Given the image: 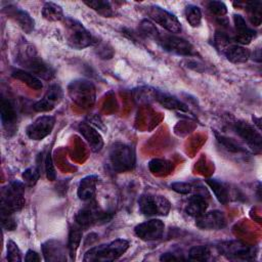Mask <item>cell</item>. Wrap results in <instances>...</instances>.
Listing matches in <instances>:
<instances>
[{"mask_svg":"<svg viewBox=\"0 0 262 262\" xmlns=\"http://www.w3.org/2000/svg\"><path fill=\"white\" fill-rule=\"evenodd\" d=\"M16 62L26 71L32 73L38 78L51 80L54 77L53 69L42 59L36 48L26 40L18 45L16 52Z\"/></svg>","mask_w":262,"mask_h":262,"instance_id":"cell-1","label":"cell"},{"mask_svg":"<svg viewBox=\"0 0 262 262\" xmlns=\"http://www.w3.org/2000/svg\"><path fill=\"white\" fill-rule=\"evenodd\" d=\"M129 242L124 238H117L107 244H102L89 249L83 260L86 262H108L120 258L129 249Z\"/></svg>","mask_w":262,"mask_h":262,"instance_id":"cell-2","label":"cell"},{"mask_svg":"<svg viewBox=\"0 0 262 262\" xmlns=\"http://www.w3.org/2000/svg\"><path fill=\"white\" fill-rule=\"evenodd\" d=\"M111 168L117 173H124L134 169L136 156L134 148L123 142H115L108 151Z\"/></svg>","mask_w":262,"mask_h":262,"instance_id":"cell-3","label":"cell"},{"mask_svg":"<svg viewBox=\"0 0 262 262\" xmlns=\"http://www.w3.org/2000/svg\"><path fill=\"white\" fill-rule=\"evenodd\" d=\"M64 37L68 45L74 49L81 50L93 43L91 33L79 20L72 17L63 18Z\"/></svg>","mask_w":262,"mask_h":262,"instance_id":"cell-4","label":"cell"},{"mask_svg":"<svg viewBox=\"0 0 262 262\" xmlns=\"http://www.w3.org/2000/svg\"><path fill=\"white\" fill-rule=\"evenodd\" d=\"M25 184L19 181H13L2 188L0 211L16 213L25 206Z\"/></svg>","mask_w":262,"mask_h":262,"instance_id":"cell-5","label":"cell"},{"mask_svg":"<svg viewBox=\"0 0 262 262\" xmlns=\"http://www.w3.org/2000/svg\"><path fill=\"white\" fill-rule=\"evenodd\" d=\"M68 93L71 99L81 107L89 108L95 102V87L88 80L79 79L72 81L68 86Z\"/></svg>","mask_w":262,"mask_h":262,"instance_id":"cell-6","label":"cell"},{"mask_svg":"<svg viewBox=\"0 0 262 262\" xmlns=\"http://www.w3.org/2000/svg\"><path fill=\"white\" fill-rule=\"evenodd\" d=\"M219 253L232 261H252L257 255V249L241 241H228L217 246Z\"/></svg>","mask_w":262,"mask_h":262,"instance_id":"cell-7","label":"cell"},{"mask_svg":"<svg viewBox=\"0 0 262 262\" xmlns=\"http://www.w3.org/2000/svg\"><path fill=\"white\" fill-rule=\"evenodd\" d=\"M138 208L145 216H167L171 204L164 195L143 193L138 199Z\"/></svg>","mask_w":262,"mask_h":262,"instance_id":"cell-8","label":"cell"},{"mask_svg":"<svg viewBox=\"0 0 262 262\" xmlns=\"http://www.w3.org/2000/svg\"><path fill=\"white\" fill-rule=\"evenodd\" d=\"M157 43L166 51L183 56H192L195 54L194 48L186 39L174 34H161L157 39Z\"/></svg>","mask_w":262,"mask_h":262,"instance_id":"cell-9","label":"cell"},{"mask_svg":"<svg viewBox=\"0 0 262 262\" xmlns=\"http://www.w3.org/2000/svg\"><path fill=\"white\" fill-rule=\"evenodd\" d=\"M146 12L150 19L163 27L165 30L172 34L180 33L182 28L179 19L168 10L159 5H150L146 8Z\"/></svg>","mask_w":262,"mask_h":262,"instance_id":"cell-10","label":"cell"},{"mask_svg":"<svg viewBox=\"0 0 262 262\" xmlns=\"http://www.w3.org/2000/svg\"><path fill=\"white\" fill-rule=\"evenodd\" d=\"M164 222L157 218L139 223L134 227L135 235L144 242H154L161 239L164 235Z\"/></svg>","mask_w":262,"mask_h":262,"instance_id":"cell-11","label":"cell"},{"mask_svg":"<svg viewBox=\"0 0 262 262\" xmlns=\"http://www.w3.org/2000/svg\"><path fill=\"white\" fill-rule=\"evenodd\" d=\"M54 125H55V118L53 116H50V115L40 116L27 126L26 134L30 139L39 141L47 137L52 132Z\"/></svg>","mask_w":262,"mask_h":262,"instance_id":"cell-12","label":"cell"},{"mask_svg":"<svg viewBox=\"0 0 262 262\" xmlns=\"http://www.w3.org/2000/svg\"><path fill=\"white\" fill-rule=\"evenodd\" d=\"M233 130L254 152H260L262 147V137L259 131H256L252 125L243 121H237L233 124Z\"/></svg>","mask_w":262,"mask_h":262,"instance_id":"cell-13","label":"cell"},{"mask_svg":"<svg viewBox=\"0 0 262 262\" xmlns=\"http://www.w3.org/2000/svg\"><path fill=\"white\" fill-rule=\"evenodd\" d=\"M110 219L107 213L101 211L95 205H89L81 209L75 216V222L82 228L89 227L91 225L105 222Z\"/></svg>","mask_w":262,"mask_h":262,"instance_id":"cell-14","label":"cell"},{"mask_svg":"<svg viewBox=\"0 0 262 262\" xmlns=\"http://www.w3.org/2000/svg\"><path fill=\"white\" fill-rule=\"evenodd\" d=\"M63 97V91L58 84H51L44 96L34 103L33 108L38 113L52 111L57 104L60 103Z\"/></svg>","mask_w":262,"mask_h":262,"instance_id":"cell-15","label":"cell"},{"mask_svg":"<svg viewBox=\"0 0 262 262\" xmlns=\"http://www.w3.org/2000/svg\"><path fill=\"white\" fill-rule=\"evenodd\" d=\"M195 225L203 230H219L227 225V220L221 211L214 210L196 217Z\"/></svg>","mask_w":262,"mask_h":262,"instance_id":"cell-16","label":"cell"},{"mask_svg":"<svg viewBox=\"0 0 262 262\" xmlns=\"http://www.w3.org/2000/svg\"><path fill=\"white\" fill-rule=\"evenodd\" d=\"M42 254L44 256L45 261L49 262H57V261H66L67 254H69L68 248L62 245L61 242L56 239H48L41 246Z\"/></svg>","mask_w":262,"mask_h":262,"instance_id":"cell-17","label":"cell"},{"mask_svg":"<svg viewBox=\"0 0 262 262\" xmlns=\"http://www.w3.org/2000/svg\"><path fill=\"white\" fill-rule=\"evenodd\" d=\"M4 12L7 13V15L12 18L18 27L27 34H30L34 31L35 28V20L33 17L24 9H20L16 6H7L3 9Z\"/></svg>","mask_w":262,"mask_h":262,"instance_id":"cell-18","label":"cell"},{"mask_svg":"<svg viewBox=\"0 0 262 262\" xmlns=\"http://www.w3.org/2000/svg\"><path fill=\"white\" fill-rule=\"evenodd\" d=\"M78 131L87 141L91 150L99 151L103 146V139L97 129L89 122H81L78 125Z\"/></svg>","mask_w":262,"mask_h":262,"instance_id":"cell-19","label":"cell"},{"mask_svg":"<svg viewBox=\"0 0 262 262\" xmlns=\"http://www.w3.org/2000/svg\"><path fill=\"white\" fill-rule=\"evenodd\" d=\"M233 24L236 35L233 41L242 46L248 45L256 37V32L251 29L241 14H233Z\"/></svg>","mask_w":262,"mask_h":262,"instance_id":"cell-20","label":"cell"},{"mask_svg":"<svg viewBox=\"0 0 262 262\" xmlns=\"http://www.w3.org/2000/svg\"><path fill=\"white\" fill-rule=\"evenodd\" d=\"M1 123L5 131L8 135H11L16 130V123H17V114L15 112L14 106L12 103L6 99H1Z\"/></svg>","mask_w":262,"mask_h":262,"instance_id":"cell-21","label":"cell"},{"mask_svg":"<svg viewBox=\"0 0 262 262\" xmlns=\"http://www.w3.org/2000/svg\"><path fill=\"white\" fill-rule=\"evenodd\" d=\"M97 182L98 176L96 175H87L84 178H82L79 182L77 189L78 198L84 202L92 200L96 191Z\"/></svg>","mask_w":262,"mask_h":262,"instance_id":"cell-22","label":"cell"},{"mask_svg":"<svg viewBox=\"0 0 262 262\" xmlns=\"http://www.w3.org/2000/svg\"><path fill=\"white\" fill-rule=\"evenodd\" d=\"M225 57L233 63H244L251 57L250 51L235 42H232L223 52Z\"/></svg>","mask_w":262,"mask_h":262,"instance_id":"cell-23","label":"cell"},{"mask_svg":"<svg viewBox=\"0 0 262 262\" xmlns=\"http://www.w3.org/2000/svg\"><path fill=\"white\" fill-rule=\"evenodd\" d=\"M154 97L161 105H163L166 108L181 111V112H188V107L186 104H184L178 98H176L168 93H165L162 91H155Z\"/></svg>","mask_w":262,"mask_h":262,"instance_id":"cell-24","label":"cell"},{"mask_svg":"<svg viewBox=\"0 0 262 262\" xmlns=\"http://www.w3.org/2000/svg\"><path fill=\"white\" fill-rule=\"evenodd\" d=\"M12 78L23 82L30 88L34 90H41L43 88V83L41 82L40 78L33 75L32 73L24 70V69H15L11 72Z\"/></svg>","mask_w":262,"mask_h":262,"instance_id":"cell-25","label":"cell"},{"mask_svg":"<svg viewBox=\"0 0 262 262\" xmlns=\"http://www.w3.org/2000/svg\"><path fill=\"white\" fill-rule=\"evenodd\" d=\"M207 208H208V203L205 200V198L200 194H196V195H192L188 200V203L185 207V212L187 215L196 218L202 214H204L207 211Z\"/></svg>","mask_w":262,"mask_h":262,"instance_id":"cell-26","label":"cell"},{"mask_svg":"<svg viewBox=\"0 0 262 262\" xmlns=\"http://www.w3.org/2000/svg\"><path fill=\"white\" fill-rule=\"evenodd\" d=\"M205 182L213 191L214 195L216 196L219 203L226 205L229 202V190L223 182L214 178H208L205 180Z\"/></svg>","mask_w":262,"mask_h":262,"instance_id":"cell-27","label":"cell"},{"mask_svg":"<svg viewBox=\"0 0 262 262\" xmlns=\"http://www.w3.org/2000/svg\"><path fill=\"white\" fill-rule=\"evenodd\" d=\"M82 227L78 225L76 222L73 224L69 231V239H68V250H69V256L72 260L75 259L76 252L81 244L82 241Z\"/></svg>","mask_w":262,"mask_h":262,"instance_id":"cell-28","label":"cell"},{"mask_svg":"<svg viewBox=\"0 0 262 262\" xmlns=\"http://www.w3.org/2000/svg\"><path fill=\"white\" fill-rule=\"evenodd\" d=\"M41 12L42 16L48 21H59L64 18L61 6L51 1H47L43 4Z\"/></svg>","mask_w":262,"mask_h":262,"instance_id":"cell-29","label":"cell"},{"mask_svg":"<svg viewBox=\"0 0 262 262\" xmlns=\"http://www.w3.org/2000/svg\"><path fill=\"white\" fill-rule=\"evenodd\" d=\"M84 4H86L88 7L95 10L97 13L104 17H111L115 14V11L113 10L112 4L110 1L105 0H90V1H84Z\"/></svg>","mask_w":262,"mask_h":262,"instance_id":"cell-30","label":"cell"},{"mask_svg":"<svg viewBox=\"0 0 262 262\" xmlns=\"http://www.w3.org/2000/svg\"><path fill=\"white\" fill-rule=\"evenodd\" d=\"M245 6L247 7V12L249 15V18L251 23L254 26H260L261 24V6L262 3L261 1H251V2H246L244 3Z\"/></svg>","mask_w":262,"mask_h":262,"instance_id":"cell-31","label":"cell"},{"mask_svg":"<svg viewBox=\"0 0 262 262\" xmlns=\"http://www.w3.org/2000/svg\"><path fill=\"white\" fill-rule=\"evenodd\" d=\"M184 15H185L186 20L188 21V24L191 27H193V28L200 27V25L202 23V11L199 6L193 5V4L187 5L184 10Z\"/></svg>","mask_w":262,"mask_h":262,"instance_id":"cell-32","label":"cell"},{"mask_svg":"<svg viewBox=\"0 0 262 262\" xmlns=\"http://www.w3.org/2000/svg\"><path fill=\"white\" fill-rule=\"evenodd\" d=\"M173 168V165L170 161L163 160V159H152L148 163V169L151 173L157 174H164L170 173Z\"/></svg>","mask_w":262,"mask_h":262,"instance_id":"cell-33","label":"cell"},{"mask_svg":"<svg viewBox=\"0 0 262 262\" xmlns=\"http://www.w3.org/2000/svg\"><path fill=\"white\" fill-rule=\"evenodd\" d=\"M138 32L141 36H143L145 38L152 39L155 41H157V39L160 35V32L158 31V29L156 28L154 23H151L149 19H143L140 21V24L138 26Z\"/></svg>","mask_w":262,"mask_h":262,"instance_id":"cell-34","label":"cell"},{"mask_svg":"<svg viewBox=\"0 0 262 262\" xmlns=\"http://www.w3.org/2000/svg\"><path fill=\"white\" fill-rule=\"evenodd\" d=\"M216 138L219 141V143L226 148L228 151H232V152H244L247 154L248 150L246 147H244L243 145H241L238 142H236L235 140L231 139V138H227L223 135H220L218 133H216Z\"/></svg>","mask_w":262,"mask_h":262,"instance_id":"cell-35","label":"cell"},{"mask_svg":"<svg viewBox=\"0 0 262 262\" xmlns=\"http://www.w3.org/2000/svg\"><path fill=\"white\" fill-rule=\"evenodd\" d=\"M210 254V249L207 246H194L189 250L188 258L194 261H207Z\"/></svg>","mask_w":262,"mask_h":262,"instance_id":"cell-36","label":"cell"},{"mask_svg":"<svg viewBox=\"0 0 262 262\" xmlns=\"http://www.w3.org/2000/svg\"><path fill=\"white\" fill-rule=\"evenodd\" d=\"M21 178L28 186H34L40 178V170L37 167H30L23 172Z\"/></svg>","mask_w":262,"mask_h":262,"instance_id":"cell-37","label":"cell"},{"mask_svg":"<svg viewBox=\"0 0 262 262\" xmlns=\"http://www.w3.org/2000/svg\"><path fill=\"white\" fill-rule=\"evenodd\" d=\"M6 250L7 255L6 259L9 262H20L23 260L21 258V252L18 248V246L11 239H9L6 244Z\"/></svg>","mask_w":262,"mask_h":262,"instance_id":"cell-38","label":"cell"},{"mask_svg":"<svg viewBox=\"0 0 262 262\" xmlns=\"http://www.w3.org/2000/svg\"><path fill=\"white\" fill-rule=\"evenodd\" d=\"M234 42L227 34H225L224 32H216L215 36H214V44L215 47L220 51V52H224V50L232 43Z\"/></svg>","mask_w":262,"mask_h":262,"instance_id":"cell-39","label":"cell"},{"mask_svg":"<svg viewBox=\"0 0 262 262\" xmlns=\"http://www.w3.org/2000/svg\"><path fill=\"white\" fill-rule=\"evenodd\" d=\"M208 9L211 11V13L217 15V16H223L227 13V6L222 1H210L207 4Z\"/></svg>","mask_w":262,"mask_h":262,"instance_id":"cell-40","label":"cell"},{"mask_svg":"<svg viewBox=\"0 0 262 262\" xmlns=\"http://www.w3.org/2000/svg\"><path fill=\"white\" fill-rule=\"evenodd\" d=\"M0 214H1L2 227L9 231L14 230L16 228V222L13 218V214L6 211H0Z\"/></svg>","mask_w":262,"mask_h":262,"instance_id":"cell-41","label":"cell"},{"mask_svg":"<svg viewBox=\"0 0 262 262\" xmlns=\"http://www.w3.org/2000/svg\"><path fill=\"white\" fill-rule=\"evenodd\" d=\"M44 163H45V173H46L47 179L50 181H54L56 179V173H55V169L52 163V158L50 152L46 155Z\"/></svg>","mask_w":262,"mask_h":262,"instance_id":"cell-42","label":"cell"},{"mask_svg":"<svg viewBox=\"0 0 262 262\" xmlns=\"http://www.w3.org/2000/svg\"><path fill=\"white\" fill-rule=\"evenodd\" d=\"M170 187L172 190H174L177 193L180 194H187L191 191L192 186L190 183L188 182H183V181H177V182H173L170 184Z\"/></svg>","mask_w":262,"mask_h":262,"instance_id":"cell-43","label":"cell"},{"mask_svg":"<svg viewBox=\"0 0 262 262\" xmlns=\"http://www.w3.org/2000/svg\"><path fill=\"white\" fill-rule=\"evenodd\" d=\"M25 261L27 262H39L41 261V257L39 254L33 250H28L25 256Z\"/></svg>","mask_w":262,"mask_h":262,"instance_id":"cell-44","label":"cell"},{"mask_svg":"<svg viewBox=\"0 0 262 262\" xmlns=\"http://www.w3.org/2000/svg\"><path fill=\"white\" fill-rule=\"evenodd\" d=\"M161 261H165V262H169V261H177V260H182L181 257H177L175 254L173 253H164L161 255L160 257Z\"/></svg>","mask_w":262,"mask_h":262,"instance_id":"cell-45","label":"cell"},{"mask_svg":"<svg viewBox=\"0 0 262 262\" xmlns=\"http://www.w3.org/2000/svg\"><path fill=\"white\" fill-rule=\"evenodd\" d=\"M255 60L257 61H261V53H260V49H257L256 50V53L254 52V57H253Z\"/></svg>","mask_w":262,"mask_h":262,"instance_id":"cell-46","label":"cell"},{"mask_svg":"<svg viewBox=\"0 0 262 262\" xmlns=\"http://www.w3.org/2000/svg\"><path fill=\"white\" fill-rule=\"evenodd\" d=\"M253 120L254 121H256V125H257V127H258V129L260 130V119H257V118H255V117H253Z\"/></svg>","mask_w":262,"mask_h":262,"instance_id":"cell-47","label":"cell"}]
</instances>
